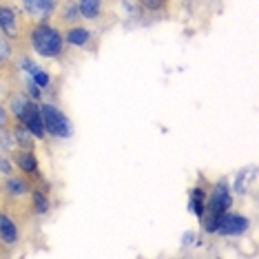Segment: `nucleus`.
<instances>
[{
  "mask_svg": "<svg viewBox=\"0 0 259 259\" xmlns=\"http://www.w3.org/2000/svg\"><path fill=\"white\" fill-rule=\"evenodd\" d=\"M204 193L199 191V188H195V191H193V199H191V208H193V213L195 215H199L202 217L204 215Z\"/></svg>",
  "mask_w": 259,
  "mask_h": 259,
  "instance_id": "ddd939ff",
  "label": "nucleus"
},
{
  "mask_svg": "<svg viewBox=\"0 0 259 259\" xmlns=\"http://www.w3.org/2000/svg\"><path fill=\"white\" fill-rule=\"evenodd\" d=\"M40 113H42L45 133L54 135V138H69V135H71V124H69L67 115H64L60 109L51 107V104H45V107L40 109Z\"/></svg>",
  "mask_w": 259,
  "mask_h": 259,
  "instance_id": "7ed1b4c3",
  "label": "nucleus"
},
{
  "mask_svg": "<svg viewBox=\"0 0 259 259\" xmlns=\"http://www.w3.org/2000/svg\"><path fill=\"white\" fill-rule=\"evenodd\" d=\"M7 191L11 193V195H25V193H29V186L18 178H9L7 180Z\"/></svg>",
  "mask_w": 259,
  "mask_h": 259,
  "instance_id": "f8f14e48",
  "label": "nucleus"
},
{
  "mask_svg": "<svg viewBox=\"0 0 259 259\" xmlns=\"http://www.w3.org/2000/svg\"><path fill=\"white\" fill-rule=\"evenodd\" d=\"M22 64H25V69H27V71H29V73H31V75H33V73H36V71H38V64L29 62V60H25V62H22Z\"/></svg>",
  "mask_w": 259,
  "mask_h": 259,
  "instance_id": "a211bd4d",
  "label": "nucleus"
},
{
  "mask_svg": "<svg viewBox=\"0 0 259 259\" xmlns=\"http://www.w3.org/2000/svg\"><path fill=\"white\" fill-rule=\"evenodd\" d=\"M89 38H91V31L89 29H82V27H75L67 33V42L78 45V47H84L87 42H89Z\"/></svg>",
  "mask_w": 259,
  "mask_h": 259,
  "instance_id": "9d476101",
  "label": "nucleus"
},
{
  "mask_svg": "<svg viewBox=\"0 0 259 259\" xmlns=\"http://www.w3.org/2000/svg\"><path fill=\"white\" fill-rule=\"evenodd\" d=\"M33 199H36V206H38V213H45L47 208H49V204H47V199L40 195V193H33Z\"/></svg>",
  "mask_w": 259,
  "mask_h": 259,
  "instance_id": "f3484780",
  "label": "nucleus"
},
{
  "mask_svg": "<svg viewBox=\"0 0 259 259\" xmlns=\"http://www.w3.org/2000/svg\"><path fill=\"white\" fill-rule=\"evenodd\" d=\"M33 84H36V87H47V84H49V75L38 69V71L33 73Z\"/></svg>",
  "mask_w": 259,
  "mask_h": 259,
  "instance_id": "2eb2a0df",
  "label": "nucleus"
},
{
  "mask_svg": "<svg viewBox=\"0 0 259 259\" xmlns=\"http://www.w3.org/2000/svg\"><path fill=\"white\" fill-rule=\"evenodd\" d=\"M9 56H11V49H9L7 40L3 38V33H0V60H7Z\"/></svg>",
  "mask_w": 259,
  "mask_h": 259,
  "instance_id": "dca6fc26",
  "label": "nucleus"
},
{
  "mask_svg": "<svg viewBox=\"0 0 259 259\" xmlns=\"http://www.w3.org/2000/svg\"><path fill=\"white\" fill-rule=\"evenodd\" d=\"M0 237L7 241V244H16L18 241V226L7 215H0Z\"/></svg>",
  "mask_w": 259,
  "mask_h": 259,
  "instance_id": "6e6552de",
  "label": "nucleus"
},
{
  "mask_svg": "<svg viewBox=\"0 0 259 259\" xmlns=\"http://www.w3.org/2000/svg\"><path fill=\"white\" fill-rule=\"evenodd\" d=\"M100 7H102V5H100V0H80L78 11H80V16L93 20V18H98V16H100Z\"/></svg>",
  "mask_w": 259,
  "mask_h": 259,
  "instance_id": "1a4fd4ad",
  "label": "nucleus"
},
{
  "mask_svg": "<svg viewBox=\"0 0 259 259\" xmlns=\"http://www.w3.org/2000/svg\"><path fill=\"white\" fill-rule=\"evenodd\" d=\"M248 228V220L241 215H233V213H224L220 224H217V231L215 233H222V235H241L246 233Z\"/></svg>",
  "mask_w": 259,
  "mask_h": 259,
  "instance_id": "20e7f679",
  "label": "nucleus"
},
{
  "mask_svg": "<svg viewBox=\"0 0 259 259\" xmlns=\"http://www.w3.org/2000/svg\"><path fill=\"white\" fill-rule=\"evenodd\" d=\"M22 124H25V128H29L31 131V135H36V138H42L45 135V124H42V113H40V109L36 107V104L29 100L25 113L20 115Z\"/></svg>",
  "mask_w": 259,
  "mask_h": 259,
  "instance_id": "39448f33",
  "label": "nucleus"
},
{
  "mask_svg": "<svg viewBox=\"0 0 259 259\" xmlns=\"http://www.w3.org/2000/svg\"><path fill=\"white\" fill-rule=\"evenodd\" d=\"M16 138H18V144H22L25 149H31L33 142H31V131H25V128H20V131H16Z\"/></svg>",
  "mask_w": 259,
  "mask_h": 259,
  "instance_id": "4468645a",
  "label": "nucleus"
},
{
  "mask_svg": "<svg viewBox=\"0 0 259 259\" xmlns=\"http://www.w3.org/2000/svg\"><path fill=\"white\" fill-rule=\"evenodd\" d=\"M18 164L22 170H27V173H36L38 170V160L33 153H22V155H18Z\"/></svg>",
  "mask_w": 259,
  "mask_h": 259,
  "instance_id": "9b49d317",
  "label": "nucleus"
},
{
  "mask_svg": "<svg viewBox=\"0 0 259 259\" xmlns=\"http://www.w3.org/2000/svg\"><path fill=\"white\" fill-rule=\"evenodd\" d=\"M231 208V193L228 188L224 186H217L213 193H210V199H208V215L204 217V228L208 233H215L217 231V224H220L222 215Z\"/></svg>",
  "mask_w": 259,
  "mask_h": 259,
  "instance_id": "f03ea898",
  "label": "nucleus"
},
{
  "mask_svg": "<svg viewBox=\"0 0 259 259\" xmlns=\"http://www.w3.org/2000/svg\"><path fill=\"white\" fill-rule=\"evenodd\" d=\"M31 42H33V49H36L40 56H45V58H56V56L62 54L60 33H58L54 27H49V25H40L36 31L31 33Z\"/></svg>",
  "mask_w": 259,
  "mask_h": 259,
  "instance_id": "f257e3e1",
  "label": "nucleus"
},
{
  "mask_svg": "<svg viewBox=\"0 0 259 259\" xmlns=\"http://www.w3.org/2000/svg\"><path fill=\"white\" fill-rule=\"evenodd\" d=\"M0 168H3L5 173H9V164H7V162H3V160H0Z\"/></svg>",
  "mask_w": 259,
  "mask_h": 259,
  "instance_id": "412c9836",
  "label": "nucleus"
},
{
  "mask_svg": "<svg viewBox=\"0 0 259 259\" xmlns=\"http://www.w3.org/2000/svg\"><path fill=\"white\" fill-rule=\"evenodd\" d=\"M5 124H7V113H5V109L0 107V128H3Z\"/></svg>",
  "mask_w": 259,
  "mask_h": 259,
  "instance_id": "aec40b11",
  "label": "nucleus"
},
{
  "mask_svg": "<svg viewBox=\"0 0 259 259\" xmlns=\"http://www.w3.org/2000/svg\"><path fill=\"white\" fill-rule=\"evenodd\" d=\"M58 7V0H25V11L33 18H47Z\"/></svg>",
  "mask_w": 259,
  "mask_h": 259,
  "instance_id": "423d86ee",
  "label": "nucleus"
},
{
  "mask_svg": "<svg viewBox=\"0 0 259 259\" xmlns=\"http://www.w3.org/2000/svg\"><path fill=\"white\" fill-rule=\"evenodd\" d=\"M78 9H75V7H69V11H67V16H64V18H69V20H73V18H78Z\"/></svg>",
  "mask_w": 259,
  "mask_h": 259,
  "instance_id": "6ab92c4d",
  "label": "nucleus"
},
{
  "mask_svg": "<svg viewBox=\"0 0 259 259\" xmlns=\"http://www.w3.org/2000/svg\"><path fill=\"white\" fill-rule=\"evenodd\" d=\"M0 31L7 36L18 33V20H16V11L9 7H0Z\"/></svg>",
  "mask_w": 259,
  "mask_h": 259,
  "instance_id": "0eeeda50",
  "label": "nucleus"
}]
</instances>
